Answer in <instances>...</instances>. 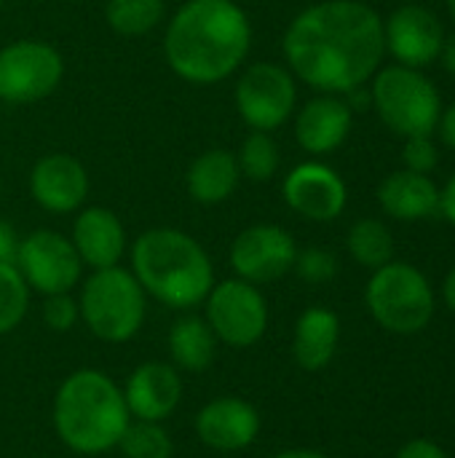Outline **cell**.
Segmentation results:
<instances>
[{
	"label": "cell",
	"instance_id": "cell-1",
	"mask_svg": "<svg viewBox=\"0 0 455 458\" xmlns=\"http://www.w3.org/2000/svg\"><path fill=\"white\" fill-rule=\"evenodd\" d=\"M282 51L298 81L343 97L381 70L383 19L362 0H322L290 21Z\"/></svg>",
	"mask_w": 455,
	"mask_h": 458
},
{
	"label": "cell",
	"instance_id": "cell-2",
	"mask_svg": "<svg viewBox=\"0 0 455 458\" xmlns=\"http://www.w3.org/2000/svg\"><path fill=\"white\" fill-rule=\"evenodd\" d=\"M249 46V16L233 0H185L164 32L166 64L196 86L231 78L244 64Z\"/></svg>",
	"mask_w": 455,
	"mask_h": 458
},
{
	"label": "cell",
	"instance_id": "cell-3",
	"mask_svg": "<svg viewBox=\"0 0 455 458\" xmlns=\"http://www.w3.org/2000/svg\"><path fill=\"white\" fill-rule=\"evenodd\" d=\"M51 419L62 445L78 456H102L118 448L131 424L121 386L97 368L72 370L59 384Z\"/></svg>",
	"mask_w": 455,
	"mask_h": 458
},
{
	"label": "cell",
	"instance_id": "cell-4",
	"mask_svg": "<svg viewBox=\"0 0 455 458\" xmlns=\"http://www.w3.org/2000/svg\"><path fill=\"white\" fill-rule=\"evenodd\" d=\"M145 295L174 311L204 303L215 284L209 252L180 228H150L131 244V268Z\"/></svg>",
	"mask_w": 455,
	"mask_h": 458
},
{
	"label": "cell",
	"instance_id": "cell-5",
	"mask_svg": "<svg viewBox=\"0 0 455 458\" xmlns=\"http://www.w3.org/2000/svg\"><path fill=\"white\" fill-rule=\"evenodd\" d=\"M80 322L102 344H129L139 335L147 314V295L123 266L97 268L80 284Z\"/></svg>",
	"mask_w": 455,
	"mask_h": 458
},
{
	"label": "cell",
	"instance_id": "cell-6",
	"mask_svg": "<svg viewBox=\"0 0 455 458\" xmlns=\"http://www.w3.org/2000/svg\"><path fill=\"white\" fill-rule=\"evenodd\" d=\"M365 303L370 317L389 333L416 335L434 317V290L410 263H386L373 271Z\"/></svg>",
	"mask_w": 455,
	"mask_h": 458
},
{
	"label": "cell",
	"instance_id": "cell-7",
	"mask_svg": "<svg viewBox=\"0 0 455 458\" xmlns=\"http://www.w3.org/2000/svg\"><path fill=\"white\" fill-rule=\"evenodd\" d=\"M370 99L381 121L400 137L434 134L442 102L437 86L416 67L389 64L373 75Z\"/></svg>",
	"mask_w": 455,
	"mask_h": 458
},
{
	"label": "cell",
	"instance_id": "cell-8",
	"mask_svg": "<svg viewBox=\"0 0 455 458\" xmlns=\"http://www.w3.org/2000/svg\"><path fill=\"white\" fill-rule=\"evenodd\" d=\"M204 319L217 344L249 349L265 335L271 314L260 287L233 276L212 284L209 295L204 298Z\"/></svg>",
	"mask_w": 455,
	"mask_h": 458
},
{
	"label": "cell",
	"instance_id": "cell-9",
	"mask_svg": "<svg viewBox=\"0 0 455 458\" xmlns=\"http://www.w3.org/2000/svg\"><path fill=\"white\" fill-rule=\"evenodd\" d=\"M64 78L62 54L43 40H13L0 48V102L32 105L56 91Z\"/></svg>",
	"mask_w": 455,
	"mask_h": 458
},
{
	"label": "cell",
	"instance_id": "cell-10",
	"mask_svg": "<svg viewBox=\"0 0 455 458\" xmlns=\"http://www.w3.org/2000/svg\"><path fill=\"white\" fill-rule=\"evenodd\" d=\"M236 110L252 131H276L290 121L298 105L295 75L276 62L249 64L233 91Z\"/></svg>",
	"mask_w": 455,
	"mask_h": 458
},
{
	"label": "cell",
	"instance_id": "cell-11",
	"mask_svg": "<svg viewBox=\"0 0 455 458\" xmlns=\"http://www.w3.org/2000/svg\"><path fill=\"white\" fill-rule=\"evenodd\" d=\"M21 279L29 290L46 295L70 293L83 274V263L70 242V236H62L59 231L38 228L19 239L16 260Z\"/></svg>",
	"mask_w": 455,
	"mask_h": 458
},
{
	"label": "cell",
	"instance_id": "cell-12",
	"mask_svg": "<svg viewBox=\"0 0 455 458\" xmlns=\"http://www.w3.org/2000/svg\"><path fill=\"white\" fill-rule=\"evenodd\" d=\"M298 244L290 231L274 223H257L244 228L228 252L233 274L249 284H271L295 268Z\"/></svg>",
	"mask_w": 455,
	"mask_h": 458
},
{
	"label": "cell",
	"instance_id": "cell-13",
	"mask_svg": "<svg viewBox=\"0 0 455 458\" xmlns=\"http://www.w3.org/2000/svg\"><path fill=\"white\" fill-rule=\"evenodd\" d=\"M282 196L292 212L314 223H330L341 217L349 201L343 177L322 161H303L287 172Z\"/></svg>",
	"mask_w": 455,
	"mask_h": 458
},
{
	"label": "cell",
	"instance_id": "cell-14",
	"mask_svg": "<svg viewBox=\"0 0 455 458\" xmlns=\"http://www.w3.org/2000/svg\"><path fill=\"white\" fill-rule=\"evenodd\" d=\"M193 427H196V437L206 448L217 454H239V451H247L257 440L263 429V419L252 403L225 394V397L209 400L198 411Z\"/></svg>",
	"mask_w": 455,
	"mask_h": 458
},
{
	"label": "cell",
	"instance_id": "cell-15",
	"mask_svg": "<svg viewBox=\"0 0 455 458\" xmlns=\"http://www.w3.org/2000/svg\"><path fill=\"white\" fill-rule=\"evenodd\" d=\"M386 51L405 67H426L440 59L445 30L437 13L424 5H402L383 21Z\"/></svg>",
	"mask_w": 455,
	"mask_h": 458
},
{
	"label": "cell",
	"instance_id": "cell-16",
	"mask_svg": "<svg viewBox=\"0 0 455 458\" xmlns=\"http://www.w3.org/2000/svg\"><path fill=\"white\" fill-rule=\"evenodd\" d=\"M88 172L67 153H48L29 169V193L35 204L51 215H72L88 199Z\"/></svg>",
	"mask_w": 455,
	"mask_h": 458
},
{
	"label": "cell",
	"instance_id": "cell-17",
	"mask_svg": "<svg viewBox=\"0 0 455 458\" xmlns=\"http://www.w3.org/2000/svg\"><path fill=\"white\" fill-rule=\"evenodd\" d=\"M121 392L131 419L164 424L182 403V378L172 362H142L129 373Z\"/></svg>",
	"mask_w": 455,
	"mask_h": 458
},
{
	"label": "cell",
	"instance_id": "cell-18",
	"mask_svg": "<svg viewBox=\"0 0 455 458\" xmlns=\"http://www.w3.org/2000/svg\"><path fill=\"white\" fill-rule=\"evenodd\" d=\"M70 242L83 263L91 271L121 266L129 239L121 217L107 207H80L72 223Z\"/></svg>",
	"mask_w": 455,
	"mask_h": 458
},
{
	"label": "cell",
	"instance_id": "cell-19",
	"mask_svg": "<svg viewBox=\"0 0 455 458\" xmlns=\"http://www.w3.org/2000/svg\"><path fill=\"white\" fill-rule=\"evenodd\" d=\"M354 110L338 94H319L308 99L295 115V140L311 156L335 153L351 131Z\"/></svg>",
	"mask_w": 455,
	"mask_h": 458
},
{
	"label": "cell",
	"instance_id": "cell-20",
	"mask_svg": "<svg viewBox=\"0 0 455 458\" xmlns=\"http://www.w3.org/2000/svg\"><path fill=\"white\" fill-rule=\"evenodd\" d=\"M378 204L394 220L402 223L426 220L440 212V188L429 174L402 169L389 174L378 185Z\"/></svg>",
	"mask_w": 455,
	"mask_h": 458
},
{
	"label": "cell",
	"instance_id": "cell-21",
	"mask_svg": "<svg viewBox=\"0 0 455 458\" xmlns=\"http://www.w3.org/2000/svg\"><path fill=\"white\" fill-rule=\"evenodd\" d=\"M338 344H341V319L335 311L324 306H311L298 317L292 333V357L303 370L308 373L324 370L333 362Z\"/></svg>",
	"mask_w": 455,
	"mask_h": 458
},
{
	"label": "cell",
	"instance_id": "cell-22",
	"mask_svg": "<svg viewBox=\"0 0 455 458\" xmlns=\"http://www.w3.org/2000/svg\"><path fill=\"white\" fill-rule=\"evenodd\" d=\"M241 182V169L236 153L225 148H212L196 156L188 166L185 185L193 201L204 207H215L228 201Z\"/></svg>",
	"mask_w": 455,
	"mask_h": 458
},
{
	"label": "cell",
	"instance_id": "cell-23",
	"mask_svg": "<svg viewBox=\"0 0 455 458\" xmlns=\"http://www.w3.org/2000/svg\"><path fill=\"white\" fill-rule=\"evenodd\" d=\"M166 352L177 370L204 373L217 354V338L204 317L185 314L180 317L166 335Z\"/></svg>",
	"mask_w": 455,
	"mask_h": 458
},
{
	"label": "cell",
	"instance_id": "cell-24",
	"mask_svg": "<svg viewBox=\"0 0 455 458\" xmlns=\"http://www.w3.org/2000/svg\"><path fill=\"white\" fill-rule=\"evenodd\" d=\"M105 19L113 32L139 38L153 32L166 19V0H107Z\"/></svg>",
	"mask_w": 455,
	"mask_h": 458
},
{
	"label": "cell",
	"instance_id": "cell-25",
	"mask_svg": "<svg viewBox=\"0 0 455 458\" xmlns=\"http://www.w3.org/2000/svg\"><path fill=\"white\" fill-rule=\"evenodd\" d=\"M346 247H349V255L365 266V268H381L386 263H392L394 258V236L392 231L375 220V217H365V220H357L351 228H349V236H346Z\"/></svg>",
	"mask_w": 455,
	"mask_h": 458
},
{
	"label": "cell",
	"instance_id": "cell-26",
	"mask_svg": "<svg viewBox=\"0 0 455 458\" xmlns=\"http://www.w3.org/2000/svg\"><path fill=\"white\" fill-rule=\"evenodd\" d=\"M236 161H239L241 177H247L252 182H268L279 172L282 153H279V145L271 137V131H249L241 142Z\"/></svg>",
	"mask_w": 455,
	"mask_h": 458
},
{
	"label": "cell",
	"instance_id": "cell-27",
	"mask_svg": "<svg viewBox=\"0 0 455 458\" xmlns=\"http://www.w3.org/2000/svg\"><path fill=\"white\" fill-rule=\"evenodd\" d=\"M118 451L123 454V458H172L174 440L164 429V424L131 419L118 443Z\"/></svg>",
	"mask_w": 455,
	"mask_h": 458
},
{
	"label": "cell",
	"instance_id": "cell-28",
	"mask_svg": "<svg viewBox=\"0 0 455 458\" xmlns=\"http://www.w3.org/2000/svg\"><path fill=\"white\" fill-rule=\"evenodd\" d=\"M29 287L13 263H0V335L13 333L29 309Z\"/></svg>",
	"mask_w": 455,
	"mask_h": 458
},
{
	"label": "cell",
	"instance_id": "cell-29",
	"mask_svg": "<svg viewBox=\"0 0 455 458\" xmlns=\"http://www.w3.org/2000/svg\"><path fill=\"white\" fill-rule=\"evenodd\" d=\"M292 271L303 282H308V284H327L338 274V258L330 250H322V247L298 250V258H295V268Z\"/></svg>",
	"mask_w": 455,
	"mask_h": 458
},
{
	"label": "cell",
	"instance_id": "cell-30",
	"mask_svg": "<svg viewBox=\"0 0 455 458\" xmlns=\"http://www.w3.org/2000/svg\"><path fill=\"white\" fill-rule=\"evenodd\" d=\"M80 322L78 298L70 293H56L43 298V325L54 333H67Z\"/></svg>",
	"mask_w": 455,
	"mask_h": 458
},
{
	"label": "cell",
	"instance_id": "cell-31",
	"mask_svg": "<svg viewBox=\"0 0 455 458\" xmlns=\"http://www.w3.org/2000/svg\"><path fill=\"white\" fill-rule=\"evenodd\" d=\"M405 169L418 172V174H429L437 169L440 164V150L432 140V134H418V137H405Z\"/></svg>",
	"mask_w": 455,
	"mask_h": 458
},
{
	"label": "cell",
	"instance_id": "cell-32",
	"mask_svg": "<svg viewBox=\"0 0 455 458\" xmlns=\"http://www.w3.org/2000/svg\"><path fill=\"white\" fill-rule=\"evenodd\" d=\"M397 458H448V454L432 440H410L400 448Z\"/></svg>",
	"mask_w": 455,
	"mask_h": 458
},
{
	"label": "cell",
	"instance_id": "cell-33",
	"mask_svg": "<svg viewBox=\"0 0 455 458\" xmlns=\"http://www.w3.org/2000/svg\"><path fill=\"white\" fill-rule=\"evenodd\" d=\"M19 250V233L11 223L0 220V263H13Z\"/></svg>",
	"mask_w": 455,
	"mask_h": 458
},
{
	"label": "cell",
	"instance_id": "cell-34",
	"mask_svg": "<svg viewBox=\"0 0 455 458\" xmlns=\"http://www.w3.org/2000/svg\"><path fill=\"white\" fill-rule=\"evenodd\" d=\"M442 140V145H448L451 150H455V102L448 105L442 113H440V121H437V129H434Z\"/></svg>",
	"mask_w": 455,
	"mask_h": 458
},
{
	"label": "cell",
	"instance_id": "cell-35",
	"mask_svg": "<svg viewBox=\"0 0 455 458\" xmlns=\"http://www.w3.org/2000/svg\"><path fill=\"white\" fill-rule=\"evenodd\" d=\"M440 212L448 217V223L455 228V174L448 180V185L440 191Z\"/></svg>",
	"mask_w": 455,
	"mask_h": 458
},
{
	"label": "cell",
	"instance_id": "cell-36",
	"mask_svg": "<svg viewBox=\"0 0 455 458\" xmlns=\"http://www.w3.org/2000/svg\"><path fill=\"white\" fill-rule=\"evenodd\" d=\"M440 56H442V64H445V70H448V72H453V75H455V32H453V35H448V38H445V43H442V51H440Z\"/></svg>",
	"mask_w": 455,
	"mask_h": 458
},
{
	"label": "cell",
	"instance_id": "cell-37",
	"mask_svg": "<svg viewBox=\"0 0 455 458\" xmlns=\"http://www.w3.org/2000/svg\"><path fill=\"white\" fill-rule=\"evenodd\" d=\"M271 458H330L322 451H314V448H290V451H282Z\"/></svg>",
	"mask_w": 455,
	"mask_h": 458
},
{
	"label": "cell",
	"instance_id": "cell-38",
	"mask_svg": "<svg viewBox=\"0 0 455 458\" xmlns=\"http://www.w3.org/2000/svg\"><path fill=\"white\" fill-rule=\"evenodd\" d=\"M442 295H445V303L448 309L455 314V266L451 268V274L445 276V284H442Z\"/></svg>",
	"mask_w": 455,
	"mask_h": 458
},
{
	"label": "cell",
	"instance_id": "cell-39",
	"mask_svg": "<svg viewBox=\"0 0 455 458\" xmlns=\"http://www.w3.org/2000/svg\"><path fill=\"white\" fill-rule=\"evenodd\" d=\"M448 11L453 13V19H455V0H448Z\"/></svg>",
	"mask_w": 455,
	"mask_h": 458
},
{
	"label": "cell",
	"instance_id": "cell-40",
	"mask_svg": "<svg viewBox=\"0 0 455 458\" xmlns=\"http://www.w3.org/2000/svg\"><path fill=\"white\" fill-rule=\"evenodd\" d=\"M0 196H3V174H0Z\"/></svg>",
	"mask_w": 455,
	"mask_h": 458
},
{
	"label": "cell",
	"instance_id": "cell-41",
	"mask_svg": "<svg viewBox=\"0 0 455 458\" xmlns=\"http://www.w3.org/2000/svg\"><path fill=\"white\" fill-rule=\"evenodd\" d=\"M0 3H3V0H0Z\"/></svg>",
	"mask_w": 455,
	"mask_h": 458
}]
</instances>
